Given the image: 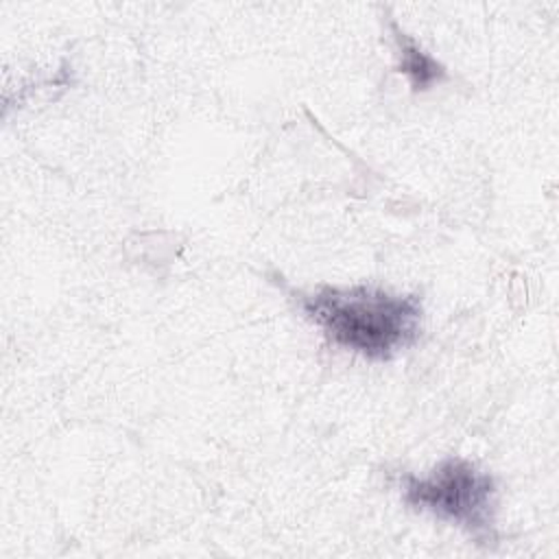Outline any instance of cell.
I'll list each match as a JSON object with an SVG mask.
<instances>
[{
    "mask_svg": "<svg viewBox=\"0 0 559 559\" xmlns=\"http://www.w3.org/2000/svg\"><path fill=\"white\" fill-rule=\"evenodd\" d=\"M301 312L330 343L367 360H391L419 338L421 301L378 286H319L293 293Z\"/></svg>",
    "mask_w": 559,
    "mask_h": 559,
    "instance_id": "6da1fadb",
    "label": "cell"
},
{
    "mask_svg": "<svg viewBox=\"0 0 559 559\" xmlns=\"http://www.w3.org/2000/svg\"><path fill=\"white\" fill-rule=\"evenodd\" d=\"M397 48V72H402L413 92H426L448 79V70L430 52H426L411 35H406L393 20L389 22Z\"/></svg>",
    "mask_w": 559,
    "mask_h": 559,
    "instance_id": "3957f363",
    "label": "cell"
},
{
    "mask_svg": "<svg viewBox=\"0 0 559 559\" xmlns=\"http://www.w3.org/2000/svg\"><path fill=\"white\" fill-rule=\"evenodd\" d=\"M400 487L408 507L459 524L478 542L496 539V480L472 461L448 456L428 476L404 474Z\"/></svg>",
    "mask_w": 559,
    "mask_h": 559,
    "instance_id": "7a4b0ae2",
    "label": "cell"
}]
</instances>
